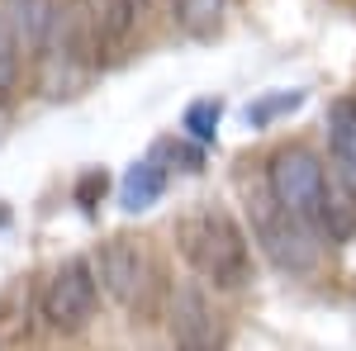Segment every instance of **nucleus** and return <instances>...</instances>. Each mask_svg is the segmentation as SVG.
<instances>
[{
    "mask_svg": "<svg viewBox=\"0 0 356 351\" xmlns=\"http://www.w3.org/2000/svg\"><path fill=\"white\" fill-rule=\"evenodd\" d=\"M266 186L285 209H295L314 228V238L347 243L356 233V190L347 181H332L309 147H280L266 166Z\"/></svg>",
    "mask_w": 356,
    "mask_h": 351,
    "instance_id": "obj_1",
    "label": "nucleus"
},
{
    "mask_svg": "<svg viewBox=\"0 0 356 351\" xmlns=\"http://www.w3.org/2000/svg\"><path fill=\"white\" fill-rule=\"evenodd\" d=\"M166 313H171V337L181 351H223V323L219 309L200 285L166 290Z\"/></svg>",
    "mask_w": 356,
    "mask_h": 351,
    "instance_id": "obj_6",
    "label": "nucleus"
},
{
    "mask_svg": "<svg viewBox=\"0 0 356 351\" xmlns=\"http://www.w3.org/2000/svg\"><path fill=\"white\" fill-rule=\"evenodd\" d=\"M143 5L147 0H90L86 15H90V28H95V43H119L138 24V10Z\"/></svg>",
    "mask_w": 356,
    "mask_h": 351,
    "instance_id": "obj_9",
    "label": "nucleus"
},
{
    "mask_svg": "<svg viewBox=\"0 0 356 351\" xmlns=\"http://www.w3.org/2000/svg\"><path fill=\"white\" fill-rule=\"evenodd\" d=\"M300 105H304V90H271V95H257L243 109V119L252 129H266V124H275L280 114H290V109H300Z\"/></svg>",
    "mask_w": 356,
    "mask_h": 351,
    "instance_id": "obj_10",
    "label": "nucleus"
},
{
    "mask_svg": "<svg viewBox=\"0 0 356 351\" xmlns=\"http://www.w3.org/2000/svg\"><path fill=\"white\" fill-rule=\"evenodd\" d=\"M162 195H166V166H162L157 152H147L143 162H134L129 171H124V181H119V204H124L129 214L152 209Z\"/></svg>",
    "mask_w": 356,
    "mask_h": 351,
    "instance_id": "obj_7",
    "label": "nucleus"
},
{
    "mask_svg": "<svg viewBox=\"0 0 356 351\" xmlns=\"http://www.w3.org/2000/svg\"><path fill=\"white\" fill-rule=\"evenodd\" d=\"M100 309V280H95V266L86 256H67L62 266L48 275L43 295H38V313L53 332H81L90 327Z\"/></svg>",
    "mask_w": 356,
    "mask_h": 351,
    "instance_id": "obj_5",
    "label": "nucleus"
},
{
    "mask_svg": "<svg viewBox=\"0 0 356 351\" xmlns=\"http://www.w3.org/2000/svg\"><path fill=\"white\" fill-rule=\"evenodd\" d=\"M328 147L337 176L356 190V95H342L328 105Z\"/></svg>",
    "mask_w": 356,
    "mask_h": 351,
    "instance_id": "obj_8",
    "label": "nucleus"
},
{
    "mask_svg": "<svg viewBox=\"0 0 356 351\" xmlns=\"http://www.w3.org/2000/svg\"><path fill=\"white\" fill-rule=\"evenodd\" d=\"M219 119H223V100H191L186 114H181V129L195 138V142H214L219 138Z\"/></svg>",
    "mask_w": 356,
    "mask_h": 351,
    "instance_id": "obj_11",
    "label": "nucleus"
},
{
    "mask_svg": "<svg viewBox=\"0 0 356 351\" xmlns=\"http://www.w3.org/2000/svg\"><path fill=\"white\" fill-rule=\"evenodd\" d=\"M90 266H95L100 290H105L134 323H152V318L162 313V304H166L162 266H157V256L138 243V238H110V243H100V252H95Z\"/></svg>",
    "mask_w": 356,
    "mask_h": 351,
    "instance_id": "obj_3",
    "label": "nucleus"
},
{
    "mask_svg": "<svg viewBox=\"0 0 356 351\" xmlns=\"http://www.w3.org/2000/svg\"><path fill=\"white\" fill-rule=\"evenodd\" d=\"M147 5H171V10H181V0H147Z\"/></svg>",
    "mask_w": 356,
    "mask_h": 351,
    "instance_id": "obj_13",
    "label": "nucleus"
},
{
    "mask_svg": "<svg viewBox=\"0 0 356 351\" xmlns=\"http://www.w3.org/2000/svg\"><path fill=\"white\" fill-rule=\"evenodd\" d=\"M247 223H252V238L261 243V252H266L280 270L309 275V270L318 266L314 228H309L295 209H285V204L271 195V186H257L252 195H247Z\"/></svg>",
    "mask_w": 356,
    "mask_h": 351,
    "instance_id": "obj_4",
    "label": "nucleus"
},
{
    "mask_svg": "<svg viewBox=\"0 0 356 351\" xmlns=\"http://www.w3.org/2000/svg\"><path fill=\"white\" fill-rule=\"evenodd\" d=\"M176 247L209 290H243L252 280V243L223 204H195L176 223Z\"/></svg>",
    "mask_w": 356,
    "mask_h": 351,
    "instance_id": "obj_2",
    "label": "nucleus"
},
{
    "mask_svg": "<svg viewBox=\"0 0 356 351\" xmlns=\"http://www.w3.org/2000/svg\"><path fill=\"white\" fill-rule=\"evenodd\" d=\"M19 28H15V19H10V10H5V0H0V95L15 85V76H19Z\"/></svg>",
    "mask_w": 356,
    "mask_h": 351,
    "instance_id": "obj_12",
    "label": "nucleus"
}]
</instances>
